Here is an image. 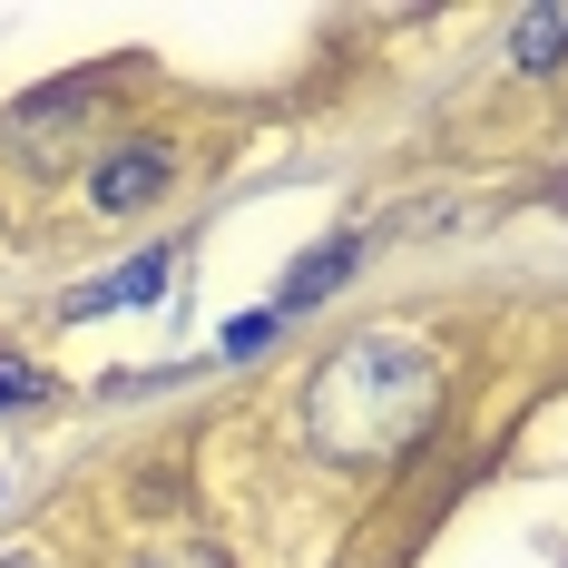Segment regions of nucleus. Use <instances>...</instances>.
<instances>
[{
	"mask_svg": "<svg viewBox=\"0 0 568 568\" xmlns=\"http://www.w3.org/2000/svg\"><path fill=\"white\" fill-rule=\"evenodd\" d=\"M168 148H158V138H128V148H109V158H99V168H89V206H99V216H138V206H158V196H168Z\"/></svg>",
	"mask_w": 568,
	"mask_h": 568,
	"instance_id": "nucleus-2",
	"label": "nucleus"
},
{
	"mask_svg": "<svg viewBox=\"0 0 568 568\" xmlns=\"http://www.w3.org/2000/svg\"><path fill=\"white\" fill-rule=\"evenodd\" d=\"M442 422V363L412 334H353L304 383V432L324 460H402Z\"/></svg>",
	"mask_w": 568,
	"mask_h": 568,
	"instance_id": "nucleus-1",
	"label": "nucleus"
},
{
	"mask_svg": "<svg viewBox=\"0 0 568 568\" xmlns=\"http://www.w3.org/2000/svg\"><path fill=\"white\" fill-rule=\"evenodd\" d=\"M265 334H275V304L245 314V324H226V363H235V353H265Z\"/></svg>",
	"mask_w": 568,
	"mask_h": 568,
	"instance_id": "nucleus-7",
	"label": "nucleus"
},
{
	"mask_svg": "<svg viewBox=\"0 0 568 568\" xmlns=\"http://www.w3.org/2000/svg\"><path fill=\"white\" fill-rule=\"evenodd\" d=\"M89 99H99V79H50V89H30V99L10 109V138H20L30 158H50V128L89 118Z\"/></svg>",
	"mask_w": 568,
	"mask_h": 568,
	"instance_id": "nucleus-4",
	"label": "nucleus"
},
{
	"mask_svg": "<svg viewBox=\"0 0 568 568\" xmlns=\"http://www.w3.org/2000/svg\"><path fill=\"white\" fill-rule=\"evenodd\" d=\"M0 568H50V559H30V549H10V559H0Z\"/></svg>",
	"mask_w": 568,
	"mask_h": 568,
	"instance_id": "nucleus-9",
	"label": "nucleus"
},
{
	"mask_svg": "<svg viewBox=\"0 0 568 568\" xmlns=\"http://www.w3.org/2000/svg\"><path fill=\"white\" fill-rule=\"evenodd\" d=\"M353 265H363V235H334L324 255H304V265L284 275V294H275V324H284V314H314V304H324V294H334Z\"/></svg>",
	"mask_w": 568,
	"mask_h": 568,
	"instance_id": "nucleus-5",
	"label": "nucleus"
},
{
	"mask_svg": "<svg viewBox=\"0 0 568 568\" xmlns=\"http://www.w3.org/2000/svg\"><path fill=\"white\" fill-rule=\"evenodd\" d=\"M158 294H168V255H128L118 275H89V284H69V294H59V314H69V324H99V314L158 304Z\"/></svg>",
	"mask_w": 568,
	"mask_h": 568,
	"instance_id": "nucleus-3",
	"label": "nucleus"
},
{
	"mask_svg": "<svg viewBox=\"0 0 568 568\" xmlns=\"http://www.w3.org/2000/svg\"><path fill=\"white\" fill-rule=\"evenodd\" d=\"M0 402H40V373L30 363H0Z\"/></svg>",
	"mask_w": 568,
	"mask_h": 568,
	"instance_id": "nucleus-8",
	"label": "nucleus"
},
{
	"mask_svg": "<svg viewBox=\"0 0 568 568\" xmlns=\"http://www.w3.org/2000/svg\"><path fill=\"white\" fill-rule=\"evenodd\" d=\"M559 59H568V10H519L510 20V69L539 79V69H559Z\"/></svg>",
	"mask_w": 568,
	"mask_h": 568,
	"instance_id": "nucleus-6",
	"label": "nucleus"
}]
</instances>
